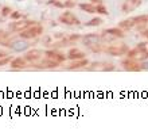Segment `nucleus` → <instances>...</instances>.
<instances>
[{"instance_id": "obj_26", "label": "nucleus", "mask_w": 148, "mask_h": 134, "mask_svg": "<svg viewBox=\"0 0 148 134\" xmlns=\"http://www.w3.org/2000/svg\"><path fill=\"white\" fill-rule=\"evenodd\" d=\"M10 18H11L12 20H19L23 18V14L20 11H12L11 14H10Z\"/></svg>"}, {"instance_id": "obj_31", "label": "nucleus", "mask_w": 148, "mask_h": 134, "mask_svg": "<svg viewBox=\"0 0 148 134\" xmlns=\"http://www.w3.org/2000/svg\"><path fill=\"white\" fill-rule=\"evenodd\" d=\"M82 37L79 35V34H70L69 35V40H71V41H74V42H77V41H79Z\"/></svg>"}, {"instance_id": "obj_9", "label": "nucleus", "mask_w": 148, "mask_h": 134, "mask_svg": "<svg viewBox=\"0 0 148 134\" xmlns=\"http://www.w3.org/2000/svg\"><path fill=\"white\" fill-rule=\"evenodd\" d=\"M43 56H45V51H42L40 49H31V50L26 51L23 57L26 58L28 65H30V64L36 62V61H39L40 58H43Z\"/></svg>"}, {"instance_id": "obj_30", "label": "nucleus", "mask_w": 148, "mask_h": 134, "mask_svg": "<svg viewBox=\"0 0 148 134\" xmlns=\"http://www.w3.org/2000/svg\"><path fill=\"white\" fill-rule=\"evenodd\" d=\"M11 12H12L11 7H7V6H5V7L1 8V15H3V16H10V14H11Z\"/></svg>"}, {"instance_id": "obj_36", "label": "nucleus", "mask_w": 148, "mask_h": 134, "mask_svg": "<svg viewBox=\"0 0 148 134\" xmlns=\"http://www.w3.org/2000/svg\"><path fill=\"white\" fill-rule=\"evenodd\" d=\"M55 38H58V40H61V38H63L65 35H62V33H57V34H54Z\"/></svg>"}, {"instance_id": "obj_4", "label": "nucleus", "mask_w": 148, "mask_h": 134, "mask_svg": "<svg viewBox=\"0 0 148 134\" xmlns=\"http://www.w3.org/2000/svg\"><path fill=\"white\" fill-rule=\"evenodd\" d=\"M121 67L124 71H128V72H139V71H143V67H141V62L139 60L136 58H124L121 61Z\"/></svg>"}, {"instance_id": "obj_2", "label": "nucleus", "mask_w": 148, "mask_h": 134, "mask_svg": "<svg viewBox=\"0 0 148 134\" xmlns=\"http://www.w3.org/2000/svg\"><path fill=\"white\" fill-rule=\"evenodd\" d=\"M43 34V26L38 23H34L31 26H28L27 28H24L19 33V37L23 40H36L38 37Z\"/></svg>"}, {"instance_id": "obj_32", "label": "nucleus", "mask_w": 148, "mask_h": 134, "mask_svg": "<svg viewBox=\"0 0 148 134\" xmlns=\"http://www.w3.org/2000/svg\"><path fill=\"white\" fill-rule=\"evenodd\" d=\"M141 35L145 37V38L148 40V28H145V30H141Z\"/></svg>"}, {"instance_id": "obj_15", "label": "nucleus", "mask_w": 148, "mask_h": 134, "mask_svg": "<svg viewBox=\"0 0 148 134\" xmlns=\"http://www.w3.org/2000/svg\"><path fill=\"white\" fill-rule=\"evenodd\" d=\"M28 42H26V40H23L22 38V41H12L11 44H10V47L11 49H14V50H16V51H23V50H26V49H28Z\"/></svg>"}, {"instance_id": "obj_21", "label": "nucleus", "mask_w": 148, "mask_h": 134, "mask_svg": "<svg viewBox=\"0 0 148 134\" xmlns=\"http://www.w3.org/2000/svg\"><path fill=\"white\" fill-rule=\"evenodd\" d=\"M136 47L141 53L143 58H148V42H140V44H137Z\"/></svg>"}, {"instance_id": "obj_23", "label": "nucleus", "mask_w": 148, "mask_h": 134, "mask_svg": "<svg viewBox=\"0 0 148 134\" xmlns=\"http://www.w3.org/2000/svg\"><path fill=\"white\" fill-rule=\"evenodd\" d=\"M104 45H102V42H100V44H94V45H90L88 49H89L90 51H93V53H101V51H104Z\"/></svg>"}, {"instance_id": "obj_3", "label": "nucleus", "mask_w": 148, "mask_h": 134, "mask_svg": "<svg viewBox=\"0 0 148 134\" xmlns=\"http://www.w3.org/2000/svg\"><path fill=\"white\" fill-rule=\"evenodd\" d=\"M86 69L97 72H112L116 69V67H114V64L108 62V61H94V62H89Z\"/></svg>"}, {"instance_id": "obj_16", "label": "nucleus", "mask_w": 148, "mask_h": 134, "mask_svg": "<svg viewBox=\"0 0 148 134\" xmlns=\"http://www.w3.org/2000/svg\"><path fill=\"white\" fill-rule=\"evenodd\" d=\"M71 45H75V42L69 40V37H63V38H61L59 41L51 44V46L55 47V49H59V47H67V46H71Z\"/></svg>"}, {"instance_id": "obj_14", "label": "nucleus", "mask_w": 148, "mask_h": 134, "mask_svg": "<svg viewBox=\"0 0 148 134\" xmlns=\"http://www.w3.org/2000/svg\"><path fill=\"white\" fill-rule=\"evenodd\" d=\"M66 56H67V60H70V61H73V60L85 58V57H86L85 53H84L81 49H78V47H71Z\"/></svg>"}, {"instance_id": "obj_19", "label": "nucleus", "mask_w": 148, "mask_h": 134, "mask_svg": "<svg viewBox=\"0 0 148 134\" xmlns=\"http://www.w3.org/2000/svg\"><path fill=\"white\" fill-rule=\"evenodd\" d=\"M105 33H108V34L113 35L114 38H124V37H125V30H123V28H120V27H110V28H106Z\"/></svg>"}, {"instance_id": "obj_25", "label": "nucleus", "mask_w": 148, "mask_h": 134, "mask_svg": "<svg viewBox=\"0 0 148 134\" xmlns=\"http://www.w3.org/2000/svg\"><path fill=\"white\" fill-rule=\"evenodd\" d=\"M47 4H49V6H54V7H57V8H65L63 1H61V0H49Z\"/></svg>"}, {"instance_id": "obj_10", "label": "nucleus", "mask_w": 148, "mask_h": 134, "mask_svg": "<svg viewBox=\"0 0 148 134\" xmlns=\"http://www.w3.org/2000/svg\"><path fill=\"white\" fill-rule=\"evenodd\" d=\"M82 44L85 45L86 47H89L90 45H94V44H100L102 42L101 41V35L100 34H96V33H89V34H85V35L81 38Z\"/></svg>"}, {"instance_id": "obj_22", "label": "nucleus", "mask_w": 148, "mask_h": 134, "mask_svg": "<svg viewBox=\"0 0 148 134\" xmlns=\"http://www.w3.org/2000/svg\"><path fill=\"white\" fill-rule=\"evenodd\" d=\"M102 23H104V20L97 16V18H93V19H90L89 22H86L85 26H88V27H97V26H101Z\"/></svg>"}, {"instance_id": "obj_27", "label": "nucleus", "mask_w": 148, "mask_h": 134, "mask_svg": "<svg viewBox=\"0 0 148 134\" xmlns=\"http://www.w3.org/2000/svg\"><path fill=\"white\" fill-rule=\"evenodd\" d=\"M12 57L11 56H7V57H1L0 58V67H5V65H8V64L11 62Z\"/></svg>"}, {"instance_id": "obj_34", "label": "nucleus", "mask_w": 148, "mask_h": 134, "mask_svg": "<svg viewBox=\"0 0 148 134\" xmlns=\"http://www.w3.org/2000/svg\"><path fill=\"white\" fill-rule=\"evenodd\" d=\"M7 56H10L7 53V51H4V50H0V58H1V57H7Z\"/></svg>"}, {"instance_id": "obj_18", "label": "nucleus", "mask_w": 148, "mask_h": 134, "mask_svg": "<svg viewBox=\"0 0 148 134\" xmlns=\"http://www.w3.org/2000/svg\"><path fill=\"white\" fill-rule=\"evenodd\" d=\"M135 26H136V23H135V19H133V18L124 19V20H121L120 23H119V27L123 28V30H125V31H128V30L133 28Z\"/></svg>"}, {"instance_id": "obj_12", "label": "nucleus", "mask_w": 148, "mask_h": 134, "mask_svg": "<svg viewBox=\"0 0 148 134\" xmlns=\"http://www.w3.org/2000/svg\"><path fill=\"white\" fill-rule=\"evenodd\" d=\"M89 65V60L86 58H79V60H73L69 65L66 67L67 71H77V69H82V68H86Z\"/></svg>"}, {"instance_id": "obj_11", "label": "nucleus", "mask_w": 148, "mask_h": 134, "mask_svg": "<svg viewBox=\"0 0 148 134\" xmlns=\"http://www.w3.org/2000/svg\"><path fill=\"white\" fill-rule=\"evenodd\" d=\"M140 4H141V0H124L123 6H121V11L124 12V14L132 12L136 8L140 7Z\"/></svg>"}, {"instance_id": "obj_28", "label": "nucleus", "mask_w": 148, "mask_h": 134, "mask_svg": "<svg viewBox=\"0 0 148 134\" xmlns=\"http://www.w3.org/2000/svg\"><path fill=\"white\" fill-rule=\"evenodd\" d=\"M63 6H65V8H74L77 6V1L75 0H66V1H63Z\"/></svg>"}, {"instance_id": "obj_24", "label": "nucleus", "mask_w": 148, "mask_h": 134, "mask_svg": "<svg viewBox=\"0 0 148 134\" xmlns=\"http://www.w3.org/2000/svg\"><path fill=\"white\" fill-rule=\"evenodd\" d=\"M96 12H97V14H101V15H108V14H109V12H108V8L104 6V3L96 6Z\"/></svg>"}, {"instance_id": "obj_7", "label": "nucleus", "mask_w": 148, "mask_h": 134, "mask_svg": "<svg viewBox=\"0 0 148 134\" xmlns=\"http://www.w3.org/2000/svg\"><path fill=\"white\" fill-rule=\"evenodd\" d=\"M61 64L57 62V61H53V60L50 58H40L39 61H36V62H32L30 64V67L35 68V69H54V68H58Z\"/></svg>"}, {"instance_id": "obj_33", "label": "nucleus", "mask_w": 148, "mask_h": 134, "mask_svg": "<svg viewBox=\"0 0 148 134\" xmlns=\"http://www.w3.org/2000/svg\"><path fill=\"white\" fill-rule=\"evenodd\" d=\"M90 3L94 4V6H97V4H101L102 0H90Z\"/></svg>"}, {"instance_id": "obj_13", "label": "nucleus", "mask_w": 148, "mask_h": 134, "mask_svg": "<svg viewBox=\"0 0 148 134\" xmlns=\"http://www.w3.org/2000/svg\"><path fill=\"white\" fill-rule=\"evenodd\" d=\"M10 67H11L12 69H24L26 67H28V62L26 61L24 57H15V58L11 60Z\"/></svg>"}, {"instance_id": "obj_5", "label": "nucleus", "mask_w": 148, "mask_h": 134, "mask_svg": "<svg viewBox=\"0 0 148 134\" xmlns=\"http://www.w3.org/2000/svg\"><path fill=\"white\" fill-rule=\"evenodd\" d=\"M36 23L35 20H27V19H19V20H14L12 23L8 24V30L12 33H20L22 30L27 28L28 26Z\"/></svg>"}, {"instance_id": "obj_29", "label": "nucleus", "mask_w": 148, "mask_h": 134, "mask_svg": "<svg viewBox=\"0 0 148 134\" xmlns=\"http://www.w3.org/2000/svg\"><path fill=\"white\" fill-rule=\"evenodd\" d=\"M10 34H11L10 30L5 31V30H1V28H0V40H7V38H10Z\"/></svg>"}, {"instance_id": "obj_1", "label": "nucleus", "mask_w": 148, "mask_h": 134, "mask_svg": "<svg viewBox=\"0 0 148 134\" xmlns=\"http://www.w3.org/2000/svg\"><path fill=\"white\" fill-rule=\"evenodd\" d=\"M129 46L124 42H114V44L109 45V46L104 47V51L106 54L112 56V57H123L128 53Z\"/></svg>"}, {"instance_id": "obj_6", "label": "nucleus", "mask_w": 148, "mask_h": 134, "mask_svg": "<svg viewBox=\"0 0 148 134\" xmlns=\"http://www.w3.org/2000/svg\"><path fill=\"white\" fill-rule=\"evenodd\" d=\"M58 20L63 24H67V26H79L81 24V20L78 19L77 16L74 15L73 12L70 11H65L59 15Z\"/></svg>"}, {"instance_id": "obj_35", "label": "nucleus", "mask_w": 148, "mask_h": 134, "mask_svg": "<svg viewBox=\"0 0 148 134\" xmlns=\"http://www.w3.org/2000/svg\"><path fill=\"white\" fill-rule=\"evenodd\" d=\"M43 42H45L46 45H51L50 44V38H49V37H45V38H43Z\"/></svg>"}, {"instance_id": "obj_37", "label": "nucleus", "mask_w": 148, "mask_h": 134, "mask_svg": "<svg viewBox=\"0 0 148 134\" xmlns=\"http://www.w3.org/2000/svg\"><path fill=\"white\" fill-rule=\"evenodd\" d=\"M20 1H22V0H20Z\"/></svg>"}, {"instance_id": "obj_20", "label": "nucleus", "mask_w": 148, "mask_h": 134, "mask_svg": "<svg viewBox=\"0 0 148 134\" xmlns=\"http://www.w3.org/2000/svg\"><path fill=\"white\" fill-rule=\"evenodd\" d=\"M79 8L82 11H85L86 14H96V6L92 3H81Z\"/></svg>"}, {"instance_id": "obj_17", "label": "nucleus", "mask_w": 148, "mask_h": 134, "mask_svg": "<svg viewBox=\"0 0 148 134\" xmlns=\"http://www.w3.org/2000/svg\"><path fill=\"white\" fill-rule=\"evenodd\" d=\"M133 19H135V23H136V26H135V27H136L137 30H143V28L147 26V23H148V15L135 16Z\"/></svg>"}, {"instance_id": "obj_8", "label": "nucleus", "mask_w": 148, "mask_h": 134, "mask_svg": "<svg viewBox=\"0 0 148 134\" xmlns=\"http://www.w3.org/2000/svg\"><path fill=\"white\" fill-rule=\"evenodd\" d=\"M45 57L53 60V61H57V62H59V64H63L67 60V56L61 53V51H59L58 49H55V47L54 49H49V50L45 51Z\"/></svg>"}]
</instances>
